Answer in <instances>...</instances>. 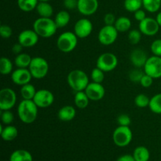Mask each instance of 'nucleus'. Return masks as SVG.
<instances>
[{"mask_svg": "<svg viewBox=\"0 0 161 161\" xmlns=\"http://www.w3.org/2000/svg\"><path fill=\"white\" fill-rule=\"evenodd\" d=\"M38 108L33 100H23L17 106V115L21 122L25 124H32L38 117Z\"/></svg>", "mask_w": 161, "mask_h": 161, "instance_id": "f257e3e1", "label": "nucleus"}, {"mask_svg": "<svg viewBox=\"0 0 161 161\" xmlns=\"http://www.w3.org/2000/svg\"><path fill=\"white\" fill-rule=\"evenodd\" d=\"M54 20L50 17H39L33 23V29L41 38L48 39L54 36L58 29Z\"/></svg>", "mask_w": 161, "mask_h": 161, "instance_id": "f03ea898", "label": "nucleus"}, {"mask_svg": "<svg viewBox=\"0 0 161 161\" xmlns=\"http://www.w3.org/2000/svg\"><path fill=\"white\" fill-rule=\"evenodd\" d=\"M67 83L75 92L83 91L90 83L89 77L84 71L74 69L68 74Z\"/></svg>", "mask_w": 161, "mask_h": 161, "instance_id": "7ed1b4c3", "label": "nucleus"}, {"mask_svg": "<svg viewBox=\"0 0 161 161\" xmlns=\"http://www.w3.org/2000/svg\"><path fill=\"white\" fill-rule=\"evenodd\" d=\"M78 39L72 31H64L57 39V47L63 53H70L76 48Z\"/></svg>", "mask_w": 161, "mask_h": 161, "instance_id": "20e7f679", "label": "nucleus"}, {"mask_svg": "<svg viewBox=\"0 0 161 161\" xmlns=\"http://www.w3.org/2000/svg\"><path fill=\"white\" fill-rule=\"evenodd\" d=\"M49 63L45 58L42 57L32 58L28 69L31 75L36 80H42L45 78L49 72Z\"/></svg>", "mask_w": 161, "mask_h": 161, "instance_id": "39448f33", "label": "nucleus"}, {"mask_svg": "<svg viewBox=\"0 0 161 161\" xmlns=\"http://www.w3.org/2000/svg\"><path fill=\"white\" fill-rule=\"evenodd\" d=\"M133 133L130 127L118 126L113 134V142L118 147H126L131 142Z\"/></svg>", "mask_w": 161, "mask_h": 161, "instance_id": "423d86ee", "label": "nucleus"}, {"mask_svg": "<svg viewBox=\"0 0 161 161\" xmlns=\"http://www.w3.org/2000/svg\"><path fill=\"white\" fill-rule=\"evenodd\" d=\"M118 63V58L114 53L106 52L99 55L96 61V67L105 72H109L117 67Z\"/></svg>", "mask_w": 161, "mask_h": 161, "instance_id": "0eeeda50", "label": "nucleus"}, {"mask_svg": "<svg viewBox=\"0 0 161 161\" xmlns=\"http://www.w3.org/2000/svg\"><path fill=\"white\" fill-rule=\"evenodd\" d=\"M119 31L114 25H105L102 27L97 34L98 42L103 46L113 45L116 41Z\"/></svg>", "mask_w": 161, "mask_h": 161, "instance_id": "6e6552de", "label": "nucleus"}, {"mask_svg": "<svg viewBox=\"0 0 161 161\" xmlns=\"http://www.w3.org/2000/svg\"><path fill=\"white\" fill-rule=\"evenodd\" d=\"M17 103V94L9 87H4L0 91V110H11Z\"/></svg>", "mask_w": 161, "mask_h": 161, "instance_id": "1a4fd4ad", "label": "nucleus"}, {"mask_svg": "<svg viewBox=\"0 0 161 161\" xmlns=\"http://www.w3.org/2000/svg\"><path fill=\"white\" fill-rule=\"evenodd\" d=\"M143 69L145 73L150 75L154 80L161 78V57L155 55L149 57Z\"/></svg>", "mask_w": 161, "mask_h": 161, "instance_id": "9d476101", "label": "nucleus"}, {"mask_svg": "<svg viewBox=\"0 0 161 161\" xmlns=\"http://www.w3.org/2000/svg\"><path fill=\"white\" fill-rule=\"evenodd\" d=\"M39 108H47L53 105L54 102V95L50 91L47 89H41L36 91L33 98Z\"/></svg>", "mask_w": 161, "mask_h": 161, "instance_id": "9b49d317", "label": "nucleus"}, {"mask_svg": "<svg viewBox=\"0 0 161 161\" xmlns=\"http://www.w3.org/2000/svg\"><path fill=\"white\" fill-rule=\"evenodd\" d=\"M93 31V24L88 18H81L75 22L73 32L79 39H86Z\"/></svg>", "mask_w": 161, "mask_h": 161, "instance_id": "f8f14e48", "label": "nucleus"}, {"mask_svg": "<svg viewBox=\"0 0 161 161\" xmlns=\"http://www.w3.org/2000/svg\"><path fill=\"white\" fill-rule=\"evenodd\" d=\"M160 26L156 18L153 17H147L139 22L138 29L140 30L142 35L146 36H153L158 33Z\"/></svg>", "mask_w": 161, "mask_h": 161, "instance_id": "ddd939ff", "label": "nucleus"}, {"mask_svg": "<svg viewBox=\"0 0 161 161\" xmlns=\"http://www.w3.org/2000/svg\"><path fill=\"white\" fill-rule=\"evenodd\" d=\"M39 36L34 29H25L20 31L17 36V42L25 48H29L38 43Z\"/></svg>", "mask_w": 161, "mask_h": 161, "instance_id": "4468645a", "label": "nucleus"}, {"mask_svg": "<svg viewBox=\"0 0 161 161\" xmlns=\"http://www.w3.org/2000/svg\"><path fill=\"white\" fill-rule=\"evenodd\" d=\"M10 77L14 84L20 86L29 83L33 78L29 69L22 68H17V69L13 71L10 74Z\"/></svg>", "mask_w": 161, "mask_h": 161, "instance_id": "2eb2a0df", "label": "nucleus"}, {"mask_svg": "<svg viewBox=\"0 0 161 161\" xmlns=\"http://www.w3.org/2000/svg\"><path fill=\"white\" fill-rule=\"evenodd\" d=\"M84 91L90 100L93 101V102L101 101L105 97V89L102 83H94V82L90 83L86 89L84 90Z\"/></svg>", "mask_w": 161, "mask_h": 161, "instance_id": "dca6fc26", "label": "nucleus"}, {"mask_svg": "<svg viewBox=\"0 0 161 161\" xmlns=\"http://www.w3.org/2000/svg\"><path fill=\"white\" fill-rule=\"evenodd\" d=\"M98 6L97 0H78L76 9L80 14L88 17L95 14Z\"/></svg>", "mask_w": 161, "mask_h": 161, "instance_id": "f3484780", "label": "nucleus"}, {"mask_svg": "<svg viewBox=\"0 0 161 161\" xmlns=\"http://www.w3.org/2000/svg\"><path fill=\"white\" fill-rule=\"evenodd\" d=\"M148 57L147 53L142 49H135L132 50L130 54V61L135 68L141 69L143 68L147 61Z\"/></svg>", "mask_w": 161, "mask_h": 161, "instance_id": "a211bd4d", "label": "nucleus"}, {"mask_svg": "<svg viewBox=\"0 0 161 161\" xmlns=\"http://www.w3.org/2000/svg\"><path fill=\"white\" fill-rule=\"evenodd\" d=\"M76 116V110L72 105H64L61 107L58 113V117L63 122H69L74 119Z\"/></svg>", "mask_w": 161, "mask_h": 161, "instance_id": "6ab92c4d", "label": "nucleus"}, {"mask_svg": "<svg viewBox=\"0 0 161 161\" xmlns=\"http://www.w3.org/2000/svg\"><path fill=\"white\" fill-rule=\"evenodd\" d=\"M0 135L5 142L14 141L18 135V130L15 126L11 125V124L6 125V127H3V125H1Z\"/></svg>", "mask_w": 161, "mask_h": 161, "instance_id": "aec40b11", "label": "nucleus"}, {"mask_svg": "<svg viewBox=\"0 0 161 161\" xmlns=\"http://www.w3.org/2000/svg\"><path fill=\"white\" fill-rule=\"evenodd\" d=\"M36 10L40 17H51L53 14V6L49 2H39Z\"/></svg>", "mask_w": 161, "mask_h": 161, "instance_id": "412c9836", "label": "nucleus"}, {"mask_svg": "<svg viewBox=\"0 0 161 161\" xmlns=\"http://www.w3.org/2000/svg\"><path fill=\"white\" fill-rule=\"evenodd\" d=\"M114 26L119 32L124 33L130 31L132 26V22L130 18L122 16L116 18Z\"/></svg>", "mask_w": 161, "mask_h": 161, "instance_id": "4be33fe9", "label": "nucleus"}, {"mask_svg": "<svg viewBox=\"0 0 161 161\" xmlns=\"http://www.w3.org/2000/svg\"><path fill=\"white\" fill-rule=\"evenodd\" d=\"M9 161H33V157L28 150L17 149L11 153Z\"/></svg>", "mask_w": 161, "mask_h": 161, "instance_id": "5701e85b", "label": "nucleus"}, {"mask_svg": "<svg viewBox=\"0 0 161 161\" xmlns=\"http://www.w3.org/2000/svg\"><path fill=\"white\" fill-rule=\"evenodd\" d=\"M90 101L91 100L84 91L75 92V96H74V103L78 108H80V109L86 108L89 105Z\"/></svg>", "mask_w": 161, "mask_h": 161, "instance_id": "b1692460", "label": "nucleus"}, {"mask_svg": "<svg viewBox=\"0 0 161 161\" xmlns=\"http://www.w3.org/2000/svg\"><path fill=\"white\" fill-rule=\"evenodd\" d=\"M53 20H54L55 23H56L58 28H64L70 22V14L67 10H61L56 14Z\"/></svg>", "mask_w": 161, "mask_h": 161, "instance_id": "393cba45", "label": "nucleus"}, {"mask_svg": "<svg viewBox=\"0 0 161 161\" xmlns=\"http://www.w3.org/2000/svg\"><path fill=\"white\" fill-rule=\"evenodd\" d=\"M32 58L27 53H20L16 55L14 59V64L17 68H22V69H28Z\"/></svg>", "mask_w": 161, "mask_h": 161, "instance_id": "a878e982", "label": "nucleus"}, {"mask_svg": "<svg viewBox=\"0 0 161 161\" xmlns=\"http://www.w3.org/2000/svg\"><path fill=\"white\" fill-rule=\"evenodd\" d=\"M133 157L135 161H149L150 158V153L147 148L140 146L135 149Z\"/></svg>", "mask_w": 161, "mask_h": 161, "instance_id": "bb28decb", "label": "nucleus"}, {"mask_svg": "<svg viewBox=\"0 0 161 161\" xmlns=\"http://www.w3.org/2000/svg\"><path fill=\"white\" fill-rule=\"evenodd\" d=\"M36 87L34 85L31 84V83H28L20 87V95L21 97L25 100H33L35 95L36 93Z\"/></svg>", "mask_w": 161, "mask_h": 161, "instance_id": "cd10ccee", "label": "nucleus"}, {"mask_svg": "<svg viewBox=\"0 0 161 161\" xmlns=\"http://www.w3.org/2000/svg\"><path fill=\"white\" fill-rule=\"evenodd\" d=\"M39 0H17V6L23 12H31L36 9Z\"/></svg>", "mask_w": 161, "mask_h": 161, "instance_id": "c85d7f7f", "label": "nucleus"}, {"mask_svg": "<svg viewBox=\"0 0 161 161\" xmlns=\"http://www.w3.org/2000/svg\"><path fill=\"white\" fill-rule=\"evenodd\" d=\"M142 6L146 11L154 14L160 10L161 0H142Z\"/></svg>", "mask_w": 161, "mask_h": 161, "instance_id": "c756f323", "label": "nucleus"}, {"mask_svg": "<svg viewBox=\"0 0 161 161\" xmlns=\"http://www.w3.org/2000/svg\"><path fill=\"white\" fill-rule=\"evenodd\" d=\"M13 69H14V64L9 58H6V57L1 58L0 59V72L2 75H9L14 71Z\"/></svg>", "mask_w": 161, "mask_h": 161, "instance_id": "7c9ffc66", "label": "nucleus"}, {"mask_svg": "<svg viewBox=\"0 0 161 161\" xmlns=\"http://www.w3.org/2000/svg\"><path fill=\"white\" fill-rule=\"evenodd\" d=\"M149 108L155 114H161V93H158L151 97Z\"/></svg>", "mask_w": 161, "mask_h": 161, "instance_id": "2f4dec72", "label": "nucleus"}, {"mask_svg": "<svg viewBox=\"0 0 161 161\" xmlns=\"http://www.w3.org/2000/svg\"><path fill=\"white\" fill-rule=\"evenodd\" d=\"M124 8L130 13H135L142 6V0H124Z\"/></svg>", "mask_w": 161, "mask_h": 161, "instance_id": "473e14b6", "label": "nucleus"}, {"mask_svg": "<svg viewBox=\"0 0 161 161\" xmlns=\"http://www.w3.org/2000/svg\"><path fill=\"white\" fill-rule=\"evenodd\" d=\"M142 33L140 31L139 29H130L127 36L129 42L132 45L138 44L142 39Z\"/></svg>", "mask_w": 161, "mask_h": 161, "instance_id": "72a5a7b5", "label": "nucleus"}, {"mask_svg": "<svg viewBox=\"0 0 161 161\" xmlns=\"http://www.w3.org/2000/svg\"><path fill=\"white\" fill-rule=\"evenodd\" d=\"M149 102H150V98L144 94H138L135 98V104L138 108H144L149 107Z\"/></svg>", "mask_w": 161, "mask_h": 161, "instance_id": "f704fd0d", "label": "nucleus"}, {"mask_svg": "<svg viewBox=\"0 0 161 161\" xmlns=\"http://www.w3.org/2000/svg\"><path fill=\"white\" fill-rule=\"evenodd\" d=\"M91 78L92 82L102 83L104 81V80H105V72L101 70L97 67L94 68L91 71Z\"/></svg>", "mask_w": 161, "mask_h": 161, "instance_id": "c9c22d12", "label": "nucleus"}, {"mask_svg": "<svg viewBox=\"0 0 161 161\" xmlns=\"http://www.w3.org/2000/svg\"><path fill=\"white\" fill-rule=\"evenodd\" d=\"M144 74H145L144 71H142L140 69L136 68V69H133V70H131L130 72H129L128 76L131 82H133V83H139L140 81H141L142 78V76L144 75Z\"/></svg>", "mask_w": 161, "mask_h": 161, "instance_id": "e433bc0d", "label": "nucleus"}, {"mask_svg": "<svg viewBox=\"0 0 161 161\" xmlns=\"http://www.w3.org/2000/svg\"><path fill=\"white\" fill-rule=\"evenodd\" d=\"M1 120L5 125H10L14 120V115L10 110L1 111Z\"/></svg>", "mask_w": 161, "mask_h": 161, "instance_id": "4c0bfd02", "label": "nucleus"}, {"mask_svg": "<svg viewBox=\"0 0 161 161\" xmlns=\"http://www.w3.org/2000/svg\"><path fill=\"white\" fill-rule=\"evenodd\" d=\"M150 50L153 55L161 57V39H155L151 43Z\"/></svg>", "mask_w": 161, "mask_h": 161, "instance_id": "58836bf2", "label": "nucleus"}, {"mask_svg": "<svg viewBox=\"0 0 161 161\" xmlns=\"http://www.w3.org/2000/svg\"><path fill=\"white\" fill-rule=\"evenodd\" d=\"M0 34L3 39H9L13 35V29L7 25H2L0 26Z\"/></svg>", "mask_w": 161, "mask_h": 161, "instance_id": "ea45409f", "label": "nucleus"}, {"mask_svg": "<svg viewBox=\"0 0 161 161\" xmlns=\"http://www.w3.org/2000/svg\"><path fill=\"white\" fill-rule=\"evenodd\" d=\"M117 124L119 126L130 127L131 124V119L127 114H121L117 117Z\"/></svg>", "mask_w": 161, "mask_h": 161, "instance_id": "a19ab883", "label": "nucleus"}, {"mask_svg": "<svg viewBox=\"0 0 161 161\" xmlns=\"http://www.w3.org/2000/svg\"><path fill=\"white\" fill-rule=\"evenodd\" d=\"M153 80L154 79L152 78L150 75L145 73L139 83L141 84V86H143L144 88H149L150 87L153 85Z\"/></svg>", "mask_w": 161, "mask_h": 161, "instance_id": "79ce46f5", "label": "nucleus"}, {"mask_svg": "<svg viewBox=\"0 0 161 161\" xmlns=\"http://www.w3.org/2000/svg\"><path fill=\"white\" fill-rule=\"evenodd\" d=\"M116 18L112 13H108L104 16V23L105 25H114Z\"/></svg>", "mask_w": 161, "mask_h": 161, "instance_id": "37998d69", "label": "nucleus"}, {"mask_svg": "<svg viewBox=\"0 0 161 161\" xmlns=\"http://www.w3.org/2000/svg\"><path fill=\"white\" fill-rule=\"evenodd\" d=\"M64 7L69 10H72L77 8V4H78V0H64L63 2Z\"/></svg>", "mask_w": 161, "mask_h": 161, "instance_id": "c03bdc74", "label": "nucleus"}, {"mask_svg": "<svg viewBox=\"0 0 161 161\" xmlns=\"http://www.w3.org/2000/svg\"><path fill=\"white\" fill-rule=\"evenodd\" d=\"M134 17H135V19L137 21L141 22L142 20H143L146 17V14L145 12V10L140 9L134 13Z\"/></svg>", "mask_w": 161, "mask_h": 161, "instance_id": "a18cd8bd", "label": "nucleus"}, {"mask_svg": "<svg viewBox=\"0 0 161 161\" xmlns=\"http://www.w3.org/2000/svg\"><path fill=\"white\" fill-rule=\"evenodd\" d=\"M23 48H24L23 46L17 42V43H15L12 47V52L14 53V54L17 55L19 54V53H22V50H23Z\"/></svg>", "mask_w": 161, "mask_h": 161, "instance_id": "49530a36", "label": "nucleus"}, {"mask_svg": "<svg viewBox=\"0 0 161 161\" xmlns=\"http://www.w3.org/2000/svg\"><path fill=\"white\" fill-rule=\"evenodd\" d=\"M116 161H135V158H134L133 155H130V154H125V155H123L121 157H119V158L116 160Z\"/></svg>", "mask_w": 161, "mask_h": 161, "instance_id": "de8ad7c7", "label": "nucleus"}, {"mask_svg": "<svg viewBox=\"0 0 161 161\" xmlns=\"http://www.w3.org/2000/svg\"><path fill=\"white\" fill-rule=\"evenodd\" d=\"M156 20H157V22H158L159 25L161 27V11H160V12L157 14V17H156Z\"/></svg>", "mask_w": 161, "mask_h": 161, "instance_id": "09e8293b", "label": "nucleus"}, {"mask_svg": "<svg viewBox=\"0 0 161 161\" xmlns=\"http://www.w3.org/2000/svg\"><path fill=\"white\" fill-rule=\"evenodd\" d=\"M39 2H50V0H39Z\"/></svg>", "mask_w": 161, "mask_h": 161, "instance_id": "8fccbe9b", "label": "nucleus"}]
</instances>
